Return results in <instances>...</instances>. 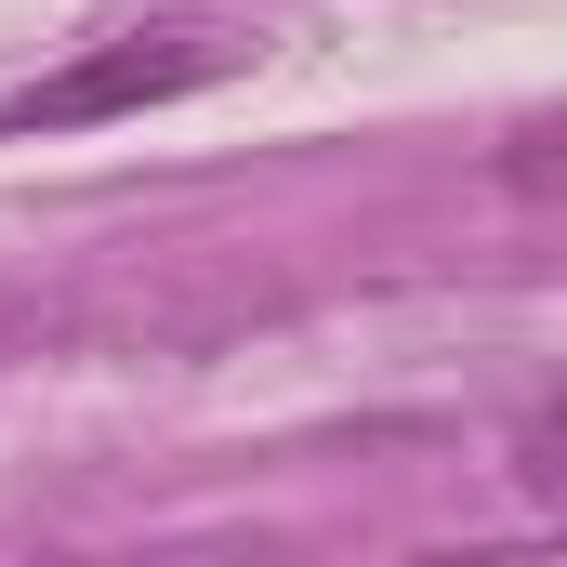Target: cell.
<instances>
[{"instance_id":"1","label":"cell","mask_w":567,"mask_h":567,"mask_svg":"<svg viewBox=\"0 0 567 567\" xmlns=\"http://www.w3.org/2000/svg\"><path fill=\"white\" fill-rule=\"evenodd\" d=\"M225 66H238V40H212V27H120V40H93L80 66L27 80V93L0 106V145H27V133H80V120H133V106H172V93L225 80Z\"/></svg>"}]
</instances>
